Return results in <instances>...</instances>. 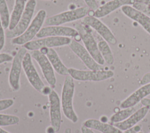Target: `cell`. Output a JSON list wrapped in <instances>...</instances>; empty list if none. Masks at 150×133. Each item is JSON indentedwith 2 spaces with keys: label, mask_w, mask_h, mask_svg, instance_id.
Masks as SVG:
<instances>
[{
  "label": "cell",
  "mask_w": 150,
  "mask_h": 133,
  "mask_svg": "<svg viewBox=\"0 0 150 133\" xmlns=\"http://www.w3.org/2000/svg\"><path fill=\"white\" fill-rule=\"evenodd\" d=\"M74 94V79L70 75L66 76L62 90L61 107L64 116L72 123H76L79 118L73 107Z\"/></svg>",
  "instance_id": "6da1fadb"
},
{
  "label": "cell",
  "mask_w": 150,
  "mask_h": 133,
  "mask_svg": "<svg viewBox=\"0 0 150 133\" xmlns=\"http://www.w3.org/2000/svg\"><path fill=\"white\" fill-rule=\"evenodd\" d=\"M74 29L78 32L85 48L90 54L93 59L100 65H103L105 61L98 50L97 41L95 38L92 29L84 23H76L74 24Z\"/></svg>",
  "instance_id": "7a4b0ae2"
},
{
  "label": "cell",
  "mask_w": 150,
  "mask_h": 133,
  "mask_svg": "<svg viewBox=\"0 0 150 133\" xmlns=\"http://www.w3.org/2000/svg\"><path fill=\"white\" fill-rule=\"evenodd\" d=\"M46 12L41 9L38 12L30 24L23 34L11 40V43L15 45H24L36 36L46 20Z\"/></svg>",
  "instance_id": "3957f363"
},
{
  "label": "cell",
  "mask_w": 150,
  "mask_h": 133,
  "mask_svg": "<svg viewBox=\"0 0 150 133\" xmlns=\"http://www.w3.org/2000/svg\"><path fill=\"white\" fill-rule=\"evenodd\" d=\"M88 12L89 8L87 6L77 8L50 16L46 19L45 23L48 26H61L83 19L88 14Z\"/></svg>",
  "instance_id": "277c9868"
},
{
  "label": "cell",
  "mask_w": 150,
  "mask_h": 133,
  "mask_svg": "<svg viewBox=\"0 0 150 133\" xmlns=\"http://www.w3.org/2000/svg\"><path fill=\"white\" fill-rule=\"evenodd\" d=\"M69 74L73 79L79 81L99 82L105 80L114 76L111 70H81L73 68H69Z\"/></svg>",
  "instance_id": "5b68a950"
},
{
  "label": "cell",
  "mask_w": 150,
  "mask_h": 133,
  "mask_svg": "<svg viewBox=\"0 0 150 133\" xmlns=\"http://www.w3.org/2000/svg\"><path fill=\"white\" fill-rule=\"evenodd\" d=\"M36 6V0H28L27 1L24 11L18 23L14 29L12 30H8L6 32V36L8 38H13L24 33L32 22Z\"/></svg>",
  "instance_id": "8992f818"
},
{
  "label": "cell",
  "mask_w": 150,
  "mask_h": 133,
  "mask_svg": "<svg viewBox=\"0 0 150 133\" xmlns=\"http://www.w3.org/2000/svg\"><path fill=\"white\" fill-rule=\"evenodd\" d=\"M71 38L67 37L49 36L32 40L23 45L26 50L29 51L39 50L42 48H53L69 45Z\"/></svg>",
  "instance_id": "52a82bcc"
},
{
  "label": "cell",
  "mask_w": 150,
  "mask_h": 133,
  "mask_svg": "<svg viewBox=\"0 0 150 133\" xmlns=\"http://www.w3.org/2000/svg\"><path fill=\"white\" fill-rule=\"evenodd\" d=\"M26 52L27 50L25 47L21 48L12 61L8 82L11 88L13 91H18L20 89V76L22 68V61Z\"/></svg>",
  "instance_id": "ba28073f"
},
{
  "label": "cell",
  "mask_w": 150,
  "mask_h": 133,
  "mask_svg": "<svg viewBox=\"0 0 150 133\" xmlns=\"http://www.w3.org/2000/svg\"><path fill=\"white\" fill-rule=\"evenodd\" d=\"M32 58L30 54L26 52L23 59L22 68L29 83L35 90L42 93L45 85L35 68Z\"/></svg>",
  "instance_id": "9c48e42d"
},
{
  "label": "cell",
  "mask_w": 150,
  "mask_h": 133,
  "mask_svg": "<svg viewBox=\"0 0 150 133\" xmlns=\"http://www.w3.org/2000/svg\"><path fill=\"white\" fill-rule=\"evenodd\" d=\"M81 22L89 26L92 29H94L96 33L100 35L108 43L115 45L117 41L111 30L98 18L94 16H86L82 19Z\"/></svg>",
  "instance_id": "30bf717a"
},
{
  "label": "cell",
  "mask_w": 150,
  "mask_h": 133,
  "mask_svg": "<svg viewBox=\"0 0 150 133\" xmlns=\"http://www.w3.org/2000/svg\"><path fill=\"white\" fill-rule=\"evenodd\" d=\"M30 54L32 58L37 62L40 66L43 75L47 83L52 88H54L56 83L54 70L46 55L42 54L39 50L32 51Z\"/></svg>",
  "instance_id": "8fae6325"
},
{
  "label": "cell",
  "mask_w": 150,
  "mask_h": 133,
  "mask_svg": "<svg viewBox=\"0 0 150 133\" xmlns=\"http://www.w3.org/2000/svg\"><path fill=\"white\" fill-rule=\"evenodd\" d=\"M48 98L50 125L57 132L60 130L62 122L60 99L56 92L53 89H52L50 93L48 95Z\"/></svg>",
  "instance_id": "7c38bea8"
},
{
  "label": "cell",
  "mask_w": 150,
  "mask_h": 133,
  "mask_svg": "<svg viewBox=\"0 0 150 133\" xmlns=\"http://www.w3.org/2000/svg\"><path fill=\"white\" fill-rule=\"evenodd\" d=\"M69 46L72 51L81 60L86 66L89 69L94 71L104 69L103 65L98 64L93 59L85 47L76 40H71Z\"/></svg>",
  "instance_id": "4fadbf2b"
},
{
  "label": "cell",
  "mask_w": 150,
  "mask_h": 133,
  "mask_svg": "<svg viewBox=\"0 0 150 133\" xmlns=\"http://www.w3.org/2000/svg\"><path fill=\"white\" fill-rule=\"evenodd\" d=\"M74 37L80 36L78 32L73 27L63 26H47L42 27L39 32L37 34L38 38L45 37Z\"/></svg>",
  "instance_id": "5bb4252c"
},
{
  "label": "cell",
  "mask_w": 150,
  "mask_h": 133,
  "mask_svg": "<svg viewBox=\"0 0 150 133\" xmlns=\"http://www.w3.org/2000/svg\"><path fill=\"white\" fill-rule=\"evenodd\" d=\"M121 8L126 16L137 22L150 34V18L148 16L131 5H124Z\"/></svg>",
  "instance_id": "9a60e30c"
},
{
  "label": "cell",
  "mask_w": 150,
  "mask_h": 133,
  "mask_svg": "<svg viewBox=\"0 0 150 133\" xmlns=\"http://www.w3.org/2000/svg\"><path fill=\"white\" fill-rule=\"evenodd\" d=\"M150 94V83L143 85L137 89L120 104V108H126L137 105L142 100Z\"/></svg>",
  "instance_id": "2e32d148"
},
{
  "label": "cell",
  "mask_w": 150,
  "mask_h": 133,
  "mask_svg": "<svg viewBox=\"0 0 150 133\" xmlns=\"http://www.w3.org/2000/svg\"><path fill=\"white\" fill-rule=\"evenodd\" d=\"M135 0H110L94 10L93 16L97 18L105 17L124 5H133Z\"/></svg>",
  "instance_id": "e0dca14e"
},
{
  "label": "cell",
  "mask_w": 150,
  "mask_h": 133,
  "mask_svg": "<svg viewBox=\"0 0 150 133\" xmlns=\"http://www.w3.org/2000/svg\"><path fill=\"white\" fill-rule=\"evenodd\" d=\"M149 110L147 107L142 106V107L139 108L124 121L112 124L122 131H124L138 124V123L147 115Z\"/></svg>",
  "instance_id": "ac0fdd59"
},
{
  "label": "cell",
  "mask_w": 150,
  "mask_h": 133,
  "mask_svg": "<svg viewBox=\"0 0 150 133\" xmlns=\"http://www.w3.org/2000/svg\"><path fill=\"white\" fill-rule=\"evenodd\" d=\"M83 125L101 133H122V131L113 124L104 123L97 119L90 118L86 120Z\"/></svg>",
  "instance_id": "d6986e66"
},
{
  "label": "cell",
  "mask_w": 150,
  "mask_h": 133,
  "mask_svg": "<svg viewBox=\"0 0 150 133\" xmlns=\"http://www.w3.org/2000/svg\"><path fill=\"white\" fill-rule=\"evenodd\" d=\"M54 71L62 76H67L69 74V68H67L60 60L57 52L53 48L48 49L46 54Z\"/></svg>",
  "instance_id": "ffe728a7"
},
{
  "label": "cell",
  "mask_w": 150,
  "mask_h": 133,
  "mask_svg": "<svg viewBox=\"0 0 150 133\" xmlns=\"http://www.w3.org/2000/svg\"><path fill=\"white\" fill-rule=\"evenodd\" d=\"M26 0H15L14 6L10 16L8 29L12 30L18 23L26 6Z\"/></svg>",
  "instance_id": "44dd1931"
},
{
  "label": "cell",
  "mask_w": 150,
  "mask_h": 133,
  "mask_svg": "<svg viewBox=\"0 0 150 133\" xmlns=\"http://www.w3.org/2000/svg\"><path fill=\"white\" fill-rule=\"evenodd\" d=\"M95 38L97 41L98 50L105 62L109 65L113 64L114 62V58L108 43L98 34H96V37H95Z\"/></svg>",
  "instance_id": "7402d4cb"
},
{
  "label": "cell",
  "mask_w": 150,
  "mask_h": 133,
  "mask_svg": "<svg viewBox=\"0 0 150 133\" xmlns=\"http://www.w3.org/2000/svg\"><path fill=\"white\" fill-rule=\"evenodd\" d=\"M138 109H137L136 106L126 108H122V110L117 111V113H115V114H112L110 118V121L112 124L122 122L126 120L127 118H128Z\"/></svg>",
  "instance_id": "603a6c76"
},
{
  "label": "cell",
  "mask_w": 150,
  "mask_h": 133,
  "mask_svg": "<svg viewBox=\"0 0 150 133\" xmlns=\"http://www.w3.org/2000/svg\"><path fill=\"white\" fill-rule=\"evenodd\" d=\"M10 16L6 0H0V19L5 30L9 27Z\"/></svg>",
  "instance_id": "cb8c5ba5"
},
{
  "label": "cell",
  "mask_w": 150,
  "mask_h": 133,
  "mask_svg": "<svg viewBox=\"0 0 150 133\" xmlns=\"http://www.w3.org/2000/svg\"><path fill=\"white\" fill-rule=\"evenodd\" d=\"M19 118L14 115L0 114V127H6L18 124Z\"/></svg>",
  "instance_id": "d4e9b609"
},
{
  "label": "cell",
  "mask_w": 150,
  "mask_h": 133,
  "mask_svg": "<svg viewBox=\"0 0 150 133\" xmlns=\"http://www.w3.org/2000/svg\"><path fill=\"white\" fill-rule=\"evenodd\" d=\"M132 6L137 9V10L143 12L144 13H145V15H146L147 16H148L150 18V7L141 4V3H139V2H135L134 4L132 5Z\"/></svg>",
  "instance_id": "484cf974"
},
{
  "label": "cell",
  "mask_w": 150,
  "mask_h": 133,
  "mask_svg": "<svg viewBox=\"0 0 150 133\" xmlns=\"http://www.w3.org/2000/svg\"><path fill=\"white\" fill-rule=\"evenodd\" d=\"M14 104V100L12 99H5L0 100V111L6 110L12 107Z\"/></svg>",
  "instance_id": "4316f807"
},
{
  "label": "cell",
  "mask_w": 150,
  "mask_h": 133,
  "mask_svg": "<svg viewBox=\"0 0 150 133\" xmlns=\"http://www.w3.org/2000/svg\"><path fill=\"white\" fill-rule=\"evenodd\" d=\"M4 30L5 29L3 27V26L2 24L1 19H0V51L4 48V45H5V34Z\"/></svg>",
  "instance_id": "83f0119b"
},
{
  "label": "cell",
  "mask_w": 150,
  "mask_h": 133,
  "mask_svg": "<svg viewBox=\"0 0 150 133\" xmlns=\"http://www.w3.org/2000/svg\"><path fill=\"white\" fill-rule=\"evenodd\" d=\"M84 1L87 7L93 10H96L99 7L96 0H84Z\"/></svg>",
  "instance_id": "f1b7e54d"
},
{
  "label": "cell",
  "mask_w": 150,
  "mask_h": 133,
  "mask_svg": "<svg viewBox=\"0 0 150 133\" xmlns=\"http://www.w3.org/2000/svg\"><path fill=\"white\" fill-rule=\"evenodd\" d=\"M13 57L7 53H0V64L12 61Z\"/></svg>",
  "instance_id": "f546056e"
},
{
  "label": "cell",
  "mask_w": 150,
  "mask_h": 133,
  "mask_svg": "<svg viewBox=\"0 0 150 133\" xmlns=\"http://www.w3.org/2000/svg\"><path fill=\"white\" fill-rule=\"evenodd\" d=\"M142 125L140 124H138L135 125V126L124 131H122V133H138V132L141 131L142 130Z\"/></svg>",
  "instance_id": "4dcf8cb0"
},
{
  "label": "cell",
  "mask_w": 150,
  "mask_h": 133,
  "mask_svg": "<svg viewBox=\"0 0 150 133\" xmlns=\"http://www.w3.org/2000/svg\"><path fill=\"white\" fill-rule=\"evenodd\" d=\"M148 83H150V72L144 74L140 80V84L142 85Z\"/></svg>",
  "instance_id": "1f68e13d"
},
{
  "label": "cell",
  "mask_w": 150,
  "mask_h": 133,
  "mask_svg": "<svg viewBox=\"0 0 150 133\" xmlns=\"http://www.w3.org/2000/svg\"><path fill=\"white\" fill-rule=\"evenodd\" d=\"M141 103L143 106L147 107L150 110V99L148 97L144 98L143 100L141 101Z\"/></svg>",
  "instance_id": "d6a6232c"
},
{
  "label": "cell",
  "mask_w": 150,
  "mask_h": 133,
  "mask_svg": "<svg viewBox=\"0 0 150 133\" xmlns=\"http://www.w3.org/2000/svg\"><path fill=\"white\" fill-rule=\"evenodd\" d=\"M81 133H95L93 131V130H91L88 127H86L83 125L81 127Z\"/></svg>",
  "instance_id": "836d02e7"
},
{
  "label": "cell",
  "mask_w": 150,
  "mask_h": 133,
  "mask_svg": "<svg viewBox=\"0 0 150 133\" xmlns=\"http://www.w3.org/2000/svg\"><path fill=\"white\" fill-rule=\"evenodd\" d=\"M135 2L145 4L150 7V0H135Z\"/></svg>",
  "instance_id": "e575fe53"
},
{
  "label": "cell",
  "mask_w": 150,
  "mask_h": 133,
  "mask_svg": "<svg viewBox=\"0 0 150 133\" xmlns=\"http://www.w3.org/2000/svg\"><path fill=\"white\" fill-rule=\"evenodd\" d=\"M46 132V133H56L54 128L53 127H52L51 125L47 128Z\"/></svg>",
  "instance_id": "d590c367"
},
{
  "label": "cell",
  "mask_w": 150,
  "mask_h": 133,
  "mask_svg": "<svg viewBox=\"0 0 150 133\" xmlns=\"http://www.w3.org/2000/svg\"><path fill=\"white\" fill-rule=\"evenodd\" d=\"M64 133H72L71 132V130L70 128H67L65 129Z\"/></svg>",
  "instance_id": "8d00e7d4"
},
{
  "label": "cell",
  "mask_w": 150,
  "mask_h": 133,
  "mask_svg": "<svg viewBox=\"0 0 150 133\" xmlns=\"http://www.w3.org/2000/svg\"><path fill=\"white\" fill-rule=\"evenodd\" d=\"M0 133H10L8 131L4 130L3 128H1V127H0Z\"/></svg>",
  "instance_id": "74e56055"
},
{
  "label": "cell",
  "mask_w": 150,
  "mask_h": 133,
  "mask_svg": "<svg viewBox=\"0 0 150 133\" xmlns=\"http://www.w3.org/2000/svg\"><path fill=\"white\" fill-rule=\"evenodd\" d=\"M138 133H144V132H142V131H139V132H138Z\"/></svg>",
  "instance_id": "f35d334b"
},
{
  "label": "cell",
  "mask_w": 150,
  "mask_h": 133,
  "mask_svg": "<svg viewBox=\"0 0 150 133\" xmlns=\"http://www.w3.org/2000/svg\"><path fill=\"white\" fill-rule=\"evenodd\" d=\"M108 1H110V0H108Z\"/></svg>",
  "instance_id": "ab89813d"
},
{
  "label": "cell",
  "mask_w": 150,
  "mask_h": 133,
  "mask_svg": "<svg viewBox=\"0 0 150 133\" xmlns=\"http://www.w3.org/2000/svg\"><path fill=\"white\" fill-rule=\"evenodd\" d=\"M149 133H150V132H149Z\"/></svg>",
  "instance_id": "60d3db41"
}]
</instances>
